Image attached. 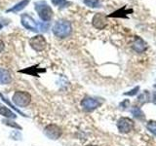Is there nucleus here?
Returning <instances> with one entry per match:
<instances>
[{
  "label": "nucleus",
  "instance_id": "f257e3e1",
  "mask_svg": "<svg viewBox=\"0 0 156 146\" xmlns=\"http://www.w3.org/2000/svg\"><path fill=\"white\" fill-rule=\"evenodd\" d=\"M71 30H72V27H71L70 23L67 21H63V19L58 21L53 27L54 34L58 38L67 37L71 33Z\"/></svg>",
  "mask_w": 156,
  "mask_h": 146
},
{
  "label": "nucleus",
  "instance_id": "f03ea898",
  "mask_svg": "<svg viewBox=\"0 0 156 146\" xmlns=\"http://www.w3.org/2000/svg\"><path fill=\"white\" fill-rule=\"evenodd\" d=\"M35 10L38 16L43 22H49L53 17V11L51 7L45 1H39L35 3Z\"/></svg>",
  "mask_w": 156,
  "mask_h": 146
},
{
  "label": "nucleus",
  "instance_id": "7ed1b4c3",
  "mask_svg": "<svg viewBox=\"0 0 156 146\" xmlns=\"http://www.w3.org/2000/svg\"><path fill=\"white\" fill-rule=\"evenodd\" d=\"M13 101L20 107H26L31 101V96L27 92H16L13 96Z\"/></svg>",
  "mask_w": 156,
  "mask_h": 146
},
{
  "label": "nucleus",
  "instance_id": "20e7f679",
  "mask_svg": "<svg viewBox=\"0 0 156 146\" xmlns=\"http://www.w3.org/2000/svg\"><path fill=\"white\" fill-rule=\"evenodd\" d=\"M22 24L23 27H26L27 29L30 31L34 32H38V30L40 29V24L41 23H37L36 21L33 18H31L29 15L24 14L22 16Z\"/></svg>",
  "mask_w": 156,
  "mask_h": 146
},
{
  "label": "nucleus",
  "instance_id": "39448f33",
  "mask_svg": "<svg viewBox=\"0 0 156 146\" xmlns=\"http://www.w3.org/2000/svg\"><path fill=\"white\" fill-rule=\"evenodd\" d=\"M117 127L120 133L122 134H128L134 129V121L127 118V117H123V118L119 119L118 123H117Z\"/></svg>",
  "mask_w": 156,
  "mask_h": 146
},
{
  "label": "nucleus",
  "instance_id": "423d86ee",
  "mask_svg": "<svg viewBox=\"0 0 156 146\" xmlns=\"http://www.w3.org/2000/svg\"><path fill=\"white\" fill-rule=\"evenodd\" d=\"M29 44H30V46L33 50H35L37 52L43 51L47 45L45 38H44L42 35H36L35 37L31 38L30 40H29Z\"/></svg>",
  "mask_w": 156,
  "mask_h": 146
},
{
  "label": "nucleus",
  "instance_id": "0eeeda50",
  "mask_svg": "<svg viewBox=\"0 0 156 146\" xmlns=\"http://www.w3.org/2000/svg\"><path fill=\"white\" fill-rule=\"evenodd\" d=\"M44 134L50 139H58L62 135V130L57 125H49L44 130Z\"/></svg>",
  "mask_w": 156,
  "mask_h": 146
},
{
  "label": "nucleus",
  "instance_id": "6e6552de",
  "mask_svg": "<svg viewBox=\"0 0 156 146\" xmlns=\"http://www.w3.org/2000/svg\"><path fill=\"white\" fill-rule=\"evenodd\" d=\"M82 107L87 111H92L96 109L97 107H99L101 105V102L99 100H97L95 99H91V97H86L81 101Z\"/></svg>",
  "mask_w": 156,
  "mask_h": 146
},
{
  "label": "nucleus",
  "instance_id": "1a4fd4ad",
  "mask_svg": "<svg viewBox=\"0 0 156 146\" xmlns=\"http://www.w3.org/2000/svg\"><path fill=\"white\" fill-rule=\"evenodd\" d=\"M93 26L98 29H102L106 26V17L102 14H96L93 18Z\"/></svg>",
  "mask_w": 156,
  "mask_h": 146
},
{
  "label": "nucleus",
  "instance_id": "9d476101",
  "mask_svg": "<svg viewBox=\"0 0 156 146\" xmlns=\"http://www.w3.org/2000/svg\"><path fill=\"white\" fill-rule=\"evenodd\" d=\"M133 49L138 53H144L146 50V44L140 37H136L133 43Z\"/></svg>",
  "mask_w": 156,
  "mask_h": 146
},
{
  "label": "nucleus",
  "instance_id": "9b49d317",
  "mask_svg": "<svg viewBox=\"0 0 156 146\" xmlns=\"http://www.w3.org/2000/svg\"><path fill=\"white\" fill-rule=\"evenodd\" d=\"M11 73L5 68H0V84L6 85L11 82Z\"/></svg>",
  "mask_w": 156,
  "mask_h": 146
},
{
  "label": "nucleus",
  "instance_id": "f8f14e48",
  "mask_svg": "<svg viewBox=\"0 0 156 146\" xmlns=\"http://www.w3.org/2000/svg\"><path fill=\"white\" fill-rule=\"evenodd\" d=\"M0 115L6 117L8 119H15L17 117V115L15 114L14 112H12L9 108H7L6 106L2 105L1 103H0Z\"/></svg>",
  "mask_w": 156,
  "mask_h": 146
},
{
  "label": "nucleus",
  "instance_id": "ddd939ff",
  "mask_svg": "<svg viewBox=\"0 0 156 146\" xmlns=\"http://www.w3.org/2000/svg\"><path fill=\"white\" fill-rule=\"evenodd\" d=\"M29 1H30V0H23V1H21L20 3L15 5L14 7L8 9L7 12H19V11H21V10H23L29 3Z\"/></svg>",
  "mask_w": 156,
  "mask_h": 146
},
{
  "label": "nucleus",
  "instance_id": "4468645a",
  "mask_svg": "<svg viewBox=\"0 0 156 146\" xmlns=\"http://www.w3.org/2000/svg\"><path fill=\"white\" fill-rule=\"evenodd\" d=\"M85 5L91 8H99L101 7V2L99 0H84Z\"/></svg>",
  "mask_w": 156,
  "mask_h": 146
},
{
  "label": "nucleus",
  "instance_id": "2eb2a0df",
  "mask_svg": "<svg viewBox=\"0 0 156 146\" xmlns=\"http://www.w3.org/2000/svg\"><path fill=\"white\" fill-rule=\"evenodd\" d=\"M146 128L147 130L152 133L154 135H156V121H149L147 125H146Z\"/></svg>",
  "mask_w": 156,
  "mask_h": 146
},
{
  "label": "nucleus",
  "instance_id": "dca6fc26",
  "mask_svg": "<svg viewBox=\"0 0 156 146\" xmlns=\"http://www.w3.org/2000/svg\"><path fill=\"white\" fill-rule=\"evenodd\" d=\"M51 1L54 5H56V6H58V7H65L67 4L66 0H51Z\"/></svg>",
  "mask_w": 156,
  "mask_h": 146
},
{
  "label": "nucleus",
  "instance_id": "f3484780",
  "mask_svg": "<svg viewBox=\"0 0 156 146\" xmlns=\"http://www.w3.org/2000/svg\"><path fill=\"white\" fill-rule=\"evenodd\" d=\"M0 96H1V99H3V101H5V102H6V103H7V104H9V105H11V107H13V108H14L15 110H17V111L19 112V113H20V114H21V115H22V116H26V115H24V114L23 113V112H21V111H20V110L18 109V107H14V106H13V105L11 104V102H10L9 100H7V99H6V97H5V96H3V95L1 94V92H0Z\"/></svg>",
  "mask_w": 156,
  "mask_h": 146
},
{
  "label": "nucleus",
  "instance_id": "a211bd4d",
  "mask_svg": "<svg viewBox=\"0 0 156 146\" xmlns=\"http://www.w3.org/2000/svg\"><path fill=\"white\" fill-rule=\"evenodd\" d=\"M133 114L135 115V117H136V118H139V119L144 118V116H143L144 113L140 111V108H138V107H136V108H135V109L133 110Z\"/></svg>",
  "mask_w": 156,
  "mask_h": 146
},
{
  "label": "nucleus",
  "instance_id": "6ab92c4d",
  "mask_svg": "<svg viewBox=\"0 0 156 146\" xmlns=\"http://www.w3.org/2000/svg\"><path fill=\"white\" fill-rule=\"evenodd\" d=\"M4 124H6V125H8V126H11V127H14V128L19 129V130H22L21 127H20L18 124H15V122H12V121L5 120V121H4Z\"/></svg>",
  "mask_w": 156,
  "mask_h": 146
},
{
  "label": "nucleus",
  "instance_id": "aec40b11",
  "mask_svg": "<svg viewBox=\"0 0 156 146\" xmlns=\"http://www.w3.org/2000/svg\"><path fill=\"white\" fill-rule=\"evenodd\" d=\"M140 90V87L138 86V87H136V88H134L133 90H131L129 92H125V96H135L136 92H138V91Z\"/></svg>",
  "mask_w": 156,
  "mask_h": 146
},
{
  "label": "nucleus",
  "instance_id": "412c9836",
  "mask_svg": "<svg viewBox=\"0 0 156 146\" xmlns=\"http://www.w3.org/2000/svg\"><path fill=\"white\" fill-rule=\"evenodd\" d=\"M3 49H4V43L1 39H0V53L3 51Z\"/></svg>",
  "mask_w": 156,
  "mask_h": 146
},
{
  "label": "nucleus",
  "instance_id": "4be33fe9",
  "mask_svg": "<svg viewBox=\"0 0 156 146\" xmlns=\"http://www.w3.org/2000/svg\"><path fill=\"white\" fill-rule=\"evenodd\" d=\"M152 101H153V103L156 105V92H153V99H152Z\"/></svg>",
  "mask_w": 156,
  "mask_h": 146
},
{
  "label": "nucleus",
  "instance_id": "5701e85b",
  "mask_svg": "<svg viewBox=\"0 0 156 146\" xmlns=\"http://www.w3.org/2000/svg\"><path fill=\"white\" fill-rule=\"evenodd\" d=\"M87 146H95V145H87Z\"/></svg>",
  "mask_w": 156,
  "mask_h": 146
},
{
  "label": "nucleus",
  "instance_id": "b1692460",
  "mask_svg": "<svg viewBox=\"0 0 156 146\" xmlns=\"http://www.w3.org/2000/svg\"><path fill=\"white\" fill-rule=\"evenodd\" d=\"M154 87H155V88H156V84H155V85H154Z\"/></svg>",
  "mask_w": 156,
  "mask_h": 146
}]
</instances>
